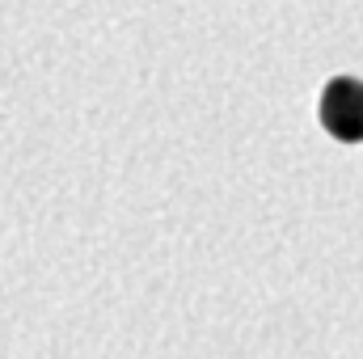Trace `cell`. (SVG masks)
Masks as SVG:
<instances>
[{"label": "cell", "mask_w": 363, "mask_h": 359, "mask_svg": "<svg viewBox=\"0 0 363 359\" xmlns=\"http://www.w3.org/2000/svg\"><path fill=\"white\" fill-rule=\"evenodd\" d=\"M317 114H321V127L342 140V144H363V81L351 77H334L321 101H317Z\"/></svg>", "instance_id": "obj_1"}]
</instances>
